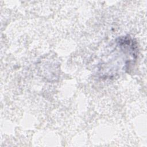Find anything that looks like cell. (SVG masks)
Masks as SVG:
<instances>
[{
	"instance_id": "1",
	"label": "cell",
	"mask_w": 147,
	"mask_h": 147,
	"mask_svg": "<svg viewBox=\"0 0 147 147\" xmlns=\"http://www.w3.org/2000/svg\"><path fill=\"white\" fill-rule=\"evenodd\" d=\"M112 46L98 64L99 74L105 78L110 79L126 72L137 58V42L130 36L118 38Z\"/></svg>"
}]
</instances>
